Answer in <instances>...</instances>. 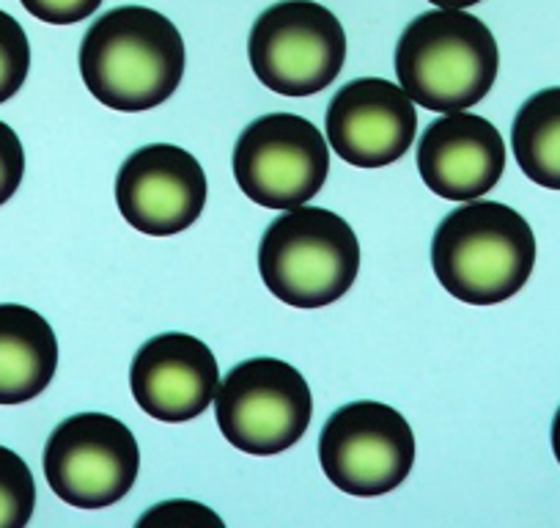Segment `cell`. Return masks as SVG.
I'll use <instances>...</instances> for the list:
<instances>
[{
  "label": "cell",
  "instance_id": "obj_12",
  "mask_svg": "<svg viewBox=\"0 0 560 528\" xmlns=\"http://www.w3.org/2000/svg\"><path fill=\"white\" fill-rule=\"evenodd\" d=\"M129 386L147 416L165 424H185L214 402L220 366L201 338L176 331L160 333L135 353Z\"/></svg>",
  "mask_w": 560,
  "mask_h": 528
},
{
  "label": "cell",
  "instance_id": "obj_10",
  "mask_svg": "<svg viewBox=\"0 0 560 528\" xmlns=\"http://www.w3.org/2000/svg\"><path fill=\"white\" fill-rule=\"evenodd\" d=\"M207 174L190 152L152 144L129 154L116 176V204L132 229L171 237L190 229L207 207Z\"/></svg>",
  "mask_w": 560,
  "mask_h": 528
},
{
  "label": "cell",
  "instance_id": "obj_19",
  "mask_svg": "<svg viewBox=\"0 0 560 528\" xmlns=\"http://www.w3.org/2000/svg\"><path fill=\"white\" fill-rule=\"evenodd\" d=\"M25 176V152L18 133L7 122H0V207L18 193Z\"/></svg>",
  "mask_w": 560,
  "mask_h": 528
},
{
  "label": "cell",
  "instance_id": "obj_7",
  "mask_svg": "<svg viewBox=\"0 0 560 528\" xmlns=\"http://www.w3.org/2000/svg\"><path fill=\"white\" fill-rule=\"evenodd\" d=\"M327 174L330 149L325 136L298 113L258 116L236 138V185L258 207H303L325 187Z\"/></svg>",
  "mask_w": 560,
  "mask_h": 528
},
{
  "label": "cell",
  "instance_id": "obj_15",
  "mask_svg": "<svg viewBox=\"0 0 560 528\" xmlns=\"http://www.w3.org/2000/svg\"><path fill=\"white\" fill-rule=\"evenodd\" d=\"M511 149L527 180L560 191V85L536 91L516 111Z\"/></svg>",
  "mask_w": 560,
  "mask_h": 528
},
{
  "label": "cell",
  "instance_id": "obj_4",
  "mask_svg": "<svg viewBox=\"0 0 560 528\" xmlns=\"http://www.w3.org/2000/svg\"><path fill=\"white\" fill-rule=\"evenodd\" d=\"M261 282L292 309H325L352 289L360 242L341 215L294 207L267 226L258 245Z\"/></svg>",
  "mask_w": 560,
  "mask_h": 528
},
{
  "label": "cell",
  "instance_id": "obj_6",
  "mask_svg": "<svg viewBox=\"0 0 560 528\" xmlns=\"http://www.w3.org/2000/svg\"><path fill=\"white\" fill-rule=\"evenodd\" d=\"M256 78L283 96L325 91L347 61V34L316 0H280L258 14L247 36Z\"/></svg>",
  "mask_w": 560,
  "mask_h": 528
},
{
  "label": "cell",
  "instance_id": "obj_13",
  "mask_svg": "<svg viewBox=\"0 0 560 528\" xmlns=\"http://www.w3.org/2000/svg\"><path fill=\"white\" fill-rule=\"evenodd\" d=\"M418 171L434 196L445 202H476L503 176V136L489 118L476 113H445L420 136Z\"/></svg>",
  "mask_w": 560,
  "mask_h": 528
},
{
  "label": "cell",
  "instance_id": "obj_14",
  "mask_svg": "<svg viewBox=\"0 0 560 528\" xmlns=\"http://www.w3.org/2000/svg\"><path fill=\"white\" fill-rule=\"evenodd\" d=\"M58 369V338L28 306H0V405L36 400Z\"/></svg>",
  "mask_w": 560,
  "mask_h": 528
},
{
  "label": "cell",
  "instance_id": "obj_21",
  "mask_svg": "<svg viewBox=\"0 0 560 528\" xmlns=\"http://www.w3.org/2000/svg\"><path fill=\"white\" fill-rule=\"evenodd\" d=\"M429 3H434L440 9H470L476 3H481V0H429Z\"/></svg>",
  "mask_w": 560,
  "mask_h": 528
},
{
  "label": "cell",
  "instance_id": "obj_3",
  "mask_svg": "<svg viewBox=\"0 0 560 528\" xmlns=\"http://www.w3.org/2000/svg\"><path fill=\"white\" fill-rule=\"evenodd\" d=\"M500 69L494 34L465 9H434L404 28L396 45L398 85L427 111L478 105Z\"/></svg>",
  "mask_w": 560,
  "mask_h": 528
},
{
  "label": "cell",
  "instance_id": "obj_2",
  "mask_svg": "<svg viewBox=\"0 0 560 528\" xmlns=\"http://www.w3.org/2000/svg\"><path fill=\"white\" fill-rule=\"evenodd\" d=\"M440 287L467 306H498L514 298L536 267V234L516 209L470 202L440 220L432 240Z\"/></svg>",
  "mask_w": 560,
  "mask_h": 528
},
{
  "label": "cell",
  "instance_id": "obj_1",
  "mask_svg": "<svg viewBox=\"0 0 560 528\" xmlns=\"http://www.w3.org/2000/svg\"><path fill=\"white\" fill-rule=\"evenodd\" d=\"M185 64L179 28L147 7L110 9L80 45L85 89L118 113H143L171 100L185 78Z\"/></svg>",
  "mask_w": 560,
  "mask_h": 528
},
{
  "label": "cell",
  "instance_id": "obj_9",
  "mask_svg": "<svg viewBox=\"0 0 560 528\" xmlns=\"http://www.w3.org/2000/svg\"><path fill=\"white\" fill-rule=\"evenodd\" d=\"M319 462L330 484L343 493L358 498L385 495L412 471V427L385 402H349L322 429Z\"/></svg>",
  "mask_w": 560,
  "mask_h": 528
},
{
  "label": "cell",
  "instance_id": "obj_18",
  "mask_svg": "<svg viewBox=\"0 0 560 528\" xmlns=\"http://www.w3.org/2000/svg\"><path fill=\"white\" fill-rule=\"evenodd\" d=\"M171 526V528H223V520L198 501H165L138 517V528Z\"/></svg>",
  "mask_w": 560,
  "mask_h": 528
},
{
  "label": "cell",
  "instance_id": "obj_8",
  "mask_svg": "<svg viewBox=\"0 0 560 528\" xmlns=\"http://www.w3.org/2000/svg\"><path fill=\"white\" fill-rule=\"evenodd\" d=\"M140 449L132 429L107 413H78L52 429L45 477L52 493L78 509H105L132 490Z\"/></svg>",
  "mask_w": 560,
  "mask_h": 528
},
{
  "label": "cell",
  "instance_id": "obj_16",
  "mask_svg": "<svg viewBox=\"0 0 560 528\" xmlns=\"http://www.w3.org/2000/svg\"><path fill=\"white\" fill-rule=\"evenodd\" d=\"M36 506V482L18 451L0 446V528L28 526Z\"/></svg>",
  "mask_w": 560,
  "mask_h": 528
},
{
  "label": "cell",
  "instance_id": "obj_11",
  "mask_svg": "<svg viewBox=\"0 0 560 528\" xmlns=\"http://www.w3.org/2000/svg\"><path fill=\"white\" fill-rule=\"evenodd\" d=\"M415 133V102L385 78L352 80L327 107V141L338 158L358 169H385L401 160Z\"/></svg>",
  "mask_w": 560,
  "mask_h": 528
},
{
  "label": "cell",
  "instance_id": "obj_22",
  "mask_svg": "<svg viewBox=\"0 0 560 528\" xmlns=\"http://www.w3.org/2000/svg\"><path fill=\"white\" fill-rule=\"evenodd\" d=\"M552 451H555V460L560 466V408L552 418Z\"/></svg>",
  "mask_w": 560,
  "mask_h": 528
},
{
  "label": "cell",
  "instance_id": "obj_20",
  "mask_svg": "<svg viewBox=\"0 0 560 528\" xmlns=\"http://www.w3.org/2000/svg\"><path fill=\"white\" fill-rule=\"evenodd\" d=\"M20 3L25 12L50 25L83 23L102 7V0H20Z\"/></svg>",
  "mask_w": 560,
  "mask_h": 528
},
{
  "label": "cell",
  "instance_id": "obj_5",
  "mask_svg": "<svg viewBox=\"0 0 560 528\" xmlns=\"http://www.w3.org/2000/svg\"><path fill=\"white\" fill-rule=\"evenodd\" d=\"M314 397L305 377L280 358H250L225 375L214 397V418L234 449L272 457L308 433Z\"/></svg>",
  "mask_w": 560,
  "mask_h": 528
},
{
  "label": "cell",
  "instance_id": "obj_17",
  "mask_svg": "<svg viewBox=\"0 0 560 528\" xmlns=\"http://www.w3.org/2000/svg\"><path fill=\"white\" fill-rule=\"evenodd\" d=\"M31 69V45L23 25L0 9V105L23 89Z\"/></svg>",
  "mask_w": 560,
  "mask_h": 528
}]
</instances>
